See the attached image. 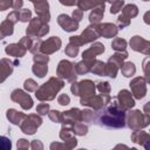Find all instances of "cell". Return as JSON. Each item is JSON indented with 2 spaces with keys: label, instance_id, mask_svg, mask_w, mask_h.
<instances>
[{
  "label": "cell",
  "instance_id": "56",
  "mask_svg": "<svg viewBox=\"0 0 150 150\" xmlns=\"http://www.w3.org/2000/svg\"><path fill=\"white\" fill-rule=\"evenodd\" d=\"M22 5H23V1L22 0H13V9H21V7H22Z\"/></svg>",
  "mask_w": 150,
  "mask_h": 150
},
{
  "label": "cell",
  "instance_id": "27",
  "mask_svg": "<svg viewBox=\"0 0 150 150\" xmlns=\"http://www.w3.org/2000/svg\"><path fill=\"white\" fill-rule=\"evenodd\" d=\"M104 64L102 61L100 60H94L90 64V69L89 71H91L95 75H100V76H104Z\"/></svg>",
  "mask_w": 150,
  "mask_h": 150
},
{
  "label": "cell",
  "instance_id": "50",
  "mask_svg": "<svg viewBox=\"0 0 150 150\" xmlns=\"http://www.w3.org/2000/svg\"><path fill=\"white\" fill-rule=\"evenodd\" d=\"M57 102H59V104H61V105H67V104H69V102H70V97H69L67 94H61V95H59V97H57Z\"/></svg>",
  "mask_w": 150,
  "mask_h": 150
},
{
  "label": "cell",
  "instance_id": "18",
  "mask_svg": "<svg viewBox=\"0 0 150 150\" xmlns=\"http://www.w3.org/2000/svg\"><path fill=\"white\" fill-rule=\"evenodd\" d=\"M104 52V46L101 43V42H95L93 43L88 49H86L83 53H82V59L89 63H91L95 57L100 54H102Z\"/></svg>",
  "mask_w": 150,
  "mask_h": 150
},
{
  "label": "cell",
  "instance_id": "42",
  "mask_svg": "<svg viewBox=\"0 0 150 150\" xmlns=\"http://www.w3.org/2000/svg\"><path fill=\"white\" fill-rule=\"evenodd\" d=\"M12 148L11 139L6 136H0V150H9Z\"/></svg>",
  "mask_w": 150,
  "mask_h": 150
},
{
  "label": "cell",
  "instance_id": "13",
  "mask_svg": "<svg viewBox=\"0 0 150 150\" xmlns=\"http://www.w3.org/2000/svg\"><path fill=\"white\" fill-rule=\"evenodd\" d=\"M95 29H96L98 36H103V38H107V39L114 38L118 33V27L115 23H111V22L97 23V25H95Z\"/></svg>",
  "mask_w": 150,
  "mask_h": 150
},
{
  "label": "cell",
  "instance_id": "43",
  "mask_svg": "<svg viewBox=\"0 0 150 150\" xmlns=\"http://www.w3.org/2000/svg\"><path fill=\"white\" fill-rule=\"evenodd\" d=\"M48 116H49L50 121H53L54 123H61V111L50 110V111H48Z\"/></svg>",
  "mask_w": 150,
  "mask_h": 150
},
{
  "label": "cell",
  "instance_id": "55",
  "mask_svg": "<svg viewBox=\"0 0 150 150\" xmlns=\"http://www.w3.org/2000/svg\"><path fill=\"white\" fill-rule=\"evenodd\" d=\"M148 62H149V57H146L144 60V63H143V69H144V73H145V80L146 82H149V70H148Z\"/></svg>",
  "mask_w": 150,
  "mask_h": 150
},
{
  "label": "cell",
  "instance_id": "12",
  "mask_svg": "<svg viewBox=\"0 0 150 150\" xmlns=\"http://www.w3.org/2000/svg\"><path fill=\"white\" fill-rule=\"evenodd\" d=\"M115 100H116L118 107L122 110H124V111L131 109L135 105V100L132 97V94L129 90H127V89H122L117 94V96L115 97Z\"/></svg>",
  "mask_w": 150,
  "mask_h": 150
},
{
  "label": "cell",
  "instance_id": "11",
  "mask_svg": "<svg viewBox=\"0 0 150 150\" xmlns=\"http://www.w3.org/2000/svg\"><path fill=\"white\" fill-rule=\"evenodd\" d=\"M130 88H131V93L132 96L137 100H141L145 96L146 94V80L142 76L135 77L134 80H131V82L129 83Z\"/></svg>",
  "mask_w": 150,
  "mask_h": 150
},
{
  "label": "cell",
  "instance_id": "22",
  "mask_svg": "<svg viewBox=\"0 0 150 150\" xmlns=\"http://www.w3.org/2000/svg\"><path fill=\"white\" fill-rule=\"evenodd\" d=\"M5 52L7 55L9 56H14V57H22L25 56L27 49L20 43H11V45H7V47L5 48Z\"/></svg>",
  "mask_w": 150,
  "mask_h": 150
},
{
  "label": "cell",
  "instance_id": "51",
  "mask_svg": "<svg viewBox=\"0 0 150 150\" xmlns=\"http://www.w3.org/2000/svg\"><path fill=\"white\" fill-rule=\"evenodd\" d=\"M71 18H73L75 21L80 22V21L82 20V18H83V11H81L80 8L74 9V11H73V14H71Z\"/></svg>",
  "mask_w": 150,
  "mask_h": 150
},
{
  "label": "cell",
  "instance_id": "44",
  "mask_svg": "<svg viewBox=\"0 0 150 150\" xmlns=\"http://www.w3.org/2000/svg\"><path fill=\"white\" fill-rule=\"evenodd\" d=\"M96 88L98 89L100 93H103V94H109L110 93V89H111L109 82H98L97 86H96Z\"/></svg>",
  "mask_w": 150,
  "mask_h": 150
},
{
  "label": "cell",
  "instance_id": "21",
  "mask_svg": "<svg viewBox=\"0 0 150 150\" xmlns=\"http://www.w3.org/2000/svg\"><path fill=\"white\" fill-rule=\"evenodd\" d=\"M15 63L9 59H1L0 60V83H2L12 73Z\"/></svg>",
  "mask_w": 150,
  "mask_h": 150
},
{
  "label": "cell",
  "instance_id": "29",
  "mask_svg": "<svg viewBox=\"0 0 150 150\" xmlns=\"http://www.w3.org/2000/svg\"><path fill=\"white\" fill-rule=\"evenodd\" d=\"M122 14L124 16H127L128 19H132L135 16H137L138 14V8L136 5L134 4H129V5H125L123 8H122Z\"/></svg>",
  "mask_w": 150,
  "mask_h": 150
},
{
  "label": "cell",
  "instance_id": "48",
  "mask_svg": "<svg viewBox=\"0 0 150 150\" xmlns=\"http://www.w3.org/2000/svg\"><path fill=\"white\" fill-rule=\"evenodd\" d=\"M7 20H9L12 23H16V22L19 21V9H18V11H16V9L12 11V12L7 15Z\"/></svg>",
  "mask_w": 150,
  "mask_h": 150
},
{
  "label": "cell",
  "instance_id": "47",
  "mask_svg": "<svg viewBox=\"0 0 150 150\" xmlns=\"http://www.w3.org/2000/svg\"><path fill=\"white\" fill-rule=\"evenodd\" d=\"M49 111V104L48 103H40L36 107V112L40 115H47Z\"/></svg>",
  "mask_w": 150,
  "mask_h": 150
},
{
  "label": "cell",
  "instance_id": "25",
  "mask_svg": "<svg viewBox=\"0 0 150 150\" xmlns=\"http://www.w3.org/2000/svg\"><path fill=\"white\" fill-rule=\"evenodd\" d=\"M6 117L11 123H13L15 125H20V123L23 121L26 115L23 112H21V111L15 110V109H8L7 112H6Z\"/></svg>",
  "mask_w": 150,
  "mask_h": 150
},
{
  "label": "cell",
  "instance_id": "5",
  "mask_svg": "<svg viewBox=\"0 0 150 150\" xmlns=\"http://www.w3.org/2000/svg\"><path fill=\"white\" fill-rule=\"evenodd\" d=\"M49 32L48 23L43 22L40 18H32L29 20V26L26 29V34L29 38H42Z\"/></svg>",
  "mask_w": 150,
  "mask_h": 150
},
{
  "label": "cell",
  "instance_id": "4",
  "mask_svg": "<svg viewBox=\"0 0 150 150\" xmlns=\"http://www.w3.org/2000/svg\"><path fill=\"white\" fill-rule=\"evenodd\" d=\"M150 117L148 114H143L141 110H134L130 111L129 115L125 117V124L131 130H138L143 129L144 127L149 125Z\"/></svg>",
  "mask_w": 150,
  "mask_h": 150
},
{
  "label": "cell",
  "instance_id": "20",
  "mask_svg": "<svg viewBox=\"0 0 150 150\" xmlns=\"http://www.w3.org/2000/svg\"><path fill=\"white\" fill-rule=\"evenodd\" d=\"M57 23L66 32H75L79 28V22L75 21L73 18L68 16L67 14H60L57 18Z\"/></svg>",
  "mask_w": 150,
  "mask_h": 150
},
{
  "label": "cell",
  "instance_id": "33",
  "mask_svg": "<svg viewBox=\"0 0 150 150\" xmlns=\"http://www.w3.org/2000/svg\"><path fill=\"white\" fill-rule=\"evenodd\" d=\"M111 48L116 52H124L127 48V41L122 38H115L111 43Z\"/></svg>",
  "mask_w": 150,
  "mask_h": 150
},
{
  "label": "cell",
  "instance_id": "60",
  "mask_svg": "<svg viewBox=\"0 0 150 150\" xmlns=\"http://www.w3.org/2000/svg\"><path fill=\"white\" fill-rule=\"evenodd\" d=\"M143 1H148V0H143Z\"/></svg>",
  "mask_w": 150,
  "mask_h": 150
},
{
  "label": "cell",
  "instance_id": "30",
  "mask_svg": "<svg viewBox=\"0 0 150 150\" xmlns=\"http://www.w3.org/2000/svg\"><path fill=\"white\" fill-rule=\"evenodd\" d=\"M90 64H91V63H89V62H87V61H84V60H82V61L77 62L76 64H74V70H75L76 75L87 74V73L89 71V69H90Z\"/></svg>",
  "mask_w": 150,
  "mask_h": 150
},
{
  "label": "cell",
  "instance_id": "16",
  "mask_svg": "<svg viewBox=\"0 0 150 150\" xmlns=\"http://www.w3.org/2000/svg\"><path fill=\"white\" fill-rule=\"evenodd\" d=\"M130 47L135 52H141L145 55L150 54V42L138 35H135L130 39Z\"/></svg>",
  "mask_w": 150,
  "mask_h": 150
},
{
  "label": "cell",
  "instance_id": "23",
  "mask_svg": "<svg viewBox=\"0 0 150 150\" xmlns=\"http://www.w3.org/2000/svg\"><path fill=\"white\" fill-rule=\"evenodd\" d=\"M131 141L137 143V144L144 145V148H148V143L150 141V136H149L148 132L142 131L141 129H138V130H134V132L131 134Z\"/></svg>",
  "mask_w": 150,
  "mask_h": 150
},
{
  "label": "cell",
  "instance_id": "3",
  "mask_svg": "<svg viewBox=\"0 0 150 150\" xmlns=\"http://www.w3.org/2000/svg\"><path fill=\"white\" fill-rule=\"evenodd\" d=\"M128 57V53L124 52H117L116 54L111 55L108 59V62L104 64V76H109L115 79L118 69L123 64L124 60Z\"/></svg>",
  "mask_w": 150,
  "mask_h": 150
},
{
  "label": "cell",
  "instance_id": "14",
  "mask_svg": "<svg viewBox=\"0 0 150 150\" xmlns=\"http://www.w3.org/2000/svg\"><path fill=\"white\" fill-rule=\"evenodd\" d=\"M61 40L57 36H52L49 39H47L46 41H42L41 47H40V53L46 54V55H50L55 52H57L61 47Z\"/></svg>",
  "mask_w": 150,
  "mask_h": 150
},
{
  "label": "cell",
  "instance_id": "57",
  "mask_svg": "<svg viewBox=\"0 0 150 150\" xmlns=\"http://www.w3.org/2000/svg\"><path fill=\"white\" fill-rule=\"evenodd\" d=\"M59 1H60V4H62L64 6H74L77 4L79 0H59Z\"/></svg>",
  "mask_w": 150,
  "mask_h": 150
},
{
  "label": "cell",
  "instance_id": "24",
  "mask_svg": "<svg viewBox=\"0 0 150 150\" xmlns=\"http://www.w3.org/2000/svg\"><path fill=\"white\" fill-rule=\"evenodd\" d=\"M104 1L105 0H79L77 1V7L81 11H88V9H93L97 6H104Z\"/></svg>",
  "mask_w": 150,
  "mask_h": 150
},
{
  "label": "cell",
  "instance_id": "35",
  "mask_svg": "<svg viewBox=\"0 0 150 150\" xmlns=\"http://www.w3.org/2000/svg\"><path fill=\"white\" fill-rule=\"evenodd\" d=\"M13 26H14V23H12L9 20L6 19L5 21L1 22L0 28L2 29V32L5 33V35L8 36V35H12V34H13Z\"/></svg>",
  "mask_w": 150,
  "mask_h": 150
},
{
  "label": "cell",
  "instance_id": "8",
  "mask_svg": "<svg viewBox=\"0 0 150 150\" xmlns=\"http://www.w3.org/2000/svg\"><path fill=\"white\" fill-rule=\"evenodd\" d=\"M42 124V118L38 114H29L20 123V129L26 135H34L36 129Z\"/></svg>",
  "mask_w": 150,
  "mask_h": 150
},
{
  "label": "cell",
  "instance_id": "28",
  "mask_svg": "<svg viewBox=\"0 0 150 150\" xmlns=\"http://www.w3.org/2000/svg\"><path fill=\"white\" fill-rule=\"evenodd\" d=\"M32 71L39 76V77H43L47 71H48V67H47V63H43V62H34V66L32 67Z\"/></svg>",
  "mask_w": 150,
  "mask_h": 150
},
{
  "label": "cell",
  "instance_id": "7",
  "mask_svg": "<svg viewBox=\"0 0 150 150\" xmlns=\"http://www.w3.org/2000/svg\"><path fill=\"white\" fill-rule=\"evenodd\" d=\"M111 97L109 94H103L101 93L100 95H91L89 97H84V98H80V103L82 105H86V107H90L93 108L95 111L103 108L104 105H107L109 102H110Z\"/></svg>",
  "mask_w": 150,
  "mask_h": 150
},
{
  "label": "cell",
  "instance_id": "45",
  "mask_svg": "<svg viewBox=\"0 0 150 150\" xmlns=\"http://www.w3.org/2000/svg\"><path fill=\"white\" fill-rule=\"evenodd\" d=\"M117 25H118L120 28H124V27H127V26L130 25V19H128L127 16H124L123 14H121L117 18Z\"/></svg>",
  "mask_w": 150,
  "mask_h": 150
},
{
  "label": "cell",
  "instance_id": "49",
  "mask_svg": "<svg viewBox=\"0 0 150 150\" xmlns=\"http://www.w3.org/2000/svg\"><path fill=\"white\" fill-rule=\"evenodd\" d=\"M19 42H20L27 50H29V48H30V46H32V42H33V38H29V36L26 35V36H23Z\"/></svg>",
  "mask_w": 150,
  "mask_h": 150
},
{
  "label": "cell",
  "instance_id": "53",
  "mask_svg": "<svg viewBox=\"0 0 150 150\" xmlns=\"http://www.w3.org/2000/svg\"><path fill=\"white\" fill-rule=\"evenodd\" d=\"M16 145H18V149H20V150H23V149H28L29 148V143L25 138L19 139L18 143H16Z\"/></svg>",
  "mask_w": 150,
  "mask_h": 150
},
{
  "label": "cell",
  "instance_id": "54",
  "mask_svg": "<svg viewBox=\"0 0 150 150\" xmlns=\"http://www.w3.org/2000/svg\"><path fill=\"white\" fill-rule=\"evenodd\" d=\"M29 146H30L33 150H35V149H43V144H42L39 139H34V141L29 144Z\"/></svg>",
  "mask_w": 150,
  "mask_h": 150
},
{
  "label": "cell",
  "instance_id": "10",
  "mask_svg": "<svg viewBox=\"0 0 150 150\" xmlns=\"http://www.w3.org/2000/svg\"><path fill=\"white\" fill-rule=\"evenodd\" d=\"M11 100L21 105L22 109L28 110L33 107V100L29 94L25 93L22 89H14L11 94Z\"/></svg>",
  "mask_w": 150,
  "mask_h": 150
},
{
  "label": "cell",
  "instance_id": "2",
  "mask_svg": "<svg viewBox=\"0 0 150 150\" xmlns=\"http://www.w3.org/2000/svg\"><path fill=\"white\" fill-rule=\"evenodd\" d=\"M64 87V82L60 77H50L47 82L40 86L35 90V96L39 101H52L56 97V94Z\"/></svg>",
  "mask_w": 150,
  "mask_h": 150
},
{
  "label": "cell",
  "instance_id": "58",
  "mask_svg": "<svg viewBox=\"0 0 150 150\" xmlns=\"http://www.w3.org/2000/svg\"><path fill=\"white\" fill-rule=\"evenodd\" d=\"M5 36H6V35H5V33H4V32H2V29L0 28V40H2Z\"/></svg>",
  "mask_w": 150,
  "mask_h": 150
},
{
  "label": "cell",
  "instance_id": "59",
  "mask_svg": "<svg viewBox=\"0 0 150 150\" xmlns=\"http://www.w3.org/2000/svg\"><path fill=\"white\" fill-rule=\"evenodd\" d=\"M105 1H108V2H110V4H112V2H115V1H117V0H105Z\"/></svg>",
  "mask_w": 150,
  "mask_h": 150
},
{
  "label": "cell",
  "instance_id": "26",
  "mask_svg": "<svg viewBox=\"0 0 150 150\" xmlns=\"http://www.w3.org/2000/svg\"><path fill=\"white\" fill-rule=\"evenodd\" d=\"M103 14H104V6H97L93 8L91 13L89 14V22L93 25L100 23V21L103 18Z\"/></svg>",
  "mask_w": 150,
  "mask_h": 150
},
{
  "label": "cell",
  "instance_id": "41",
  "mask_svg": "<svg viewBox=\"0 0 150 150\" xmlns=\"http://www.w3.org/2000/svg\"><path fill=\"white\" fill-rule=\"evenodd\" d=\"M123 6H124V0H117V1L112 2V4H111V7H110V13H111V14L118 13V12L122 9Z\"/></svg>",
  "mask_w": 150,
  "mask_h": 150
},
{
  "label": "cell",
  "instance_id": "31",
  "mask_svg": "<svg viewBox=\"0 0 150 150\" xmlns=\"http://www.w3.org/2000/svg\"><path fill=\"white\" fill-rule=\"evenodd\" d=\"M71 129H73L74 135H79V136H84L88 132V125L84 124V123H82L81 121L75 122L71 125Z\"/></svg>",
  "mask_w": 150,
  "mask_h": 150
},
{
  "label": "cell",
  "instance_id": "38",
  "mask_svg": "<svg viewBox=\"0 0 150 150\" xmlns=\"http://www.w3.org/2000/svg\"><path fill=\"white\" fill-rule=\"evenodd\" d=\"M23 88H25L28 93H30V91H35V90L39 88V86H38V83H36L33 79H27V80H25V82H23Z\"/></svg>",
  "mask_w": 150,
  "mask_h": 150
},
{
  "label": "cell",
  "instance_id": "34",
  "mask_svg": "<svg viewBox=\"0 0 150 150\" xmlns=\"http://www.w3.org/2000/svg\"><path fill=\"white\" fill-rule=\"evenodd\" d=\"M75 135L73 132V129L69 127V125H63L60 130V138L62 141H68L70 138H73Z\"/></svg>",
  "mask_w": 150,
  "mask_h": 150
},
{
  "label": "cell",
  "instance_id": "39",
  "mask_svg": "<svg viewBox=\"0 0 150 150\" xmlns=\"http://www.w3.org/2000/svg\"><path fill=\"white\" fill-rule=\"evenodd\" d=\"M93 117H94V111H91L89 109L81 110V122L91 123L93 122Z\"/></svg>",
  "mask_w": 150,
  "mask_h": 150
},
{
  "label": "cell",
  "instance_id": "46",
  "mask_svg": "<svg viewBox=\"0 0 150 150\" xmlns=\"http://www.w3.org/2000/svg\"><path fill=\"white\" fill-rule=\"evenodd\" d=\"M33 60H34V62H43V63H48L49 57H48V55H46V54L36 53V54H34Z\"/></svg>",
  "mask_w": 150,
  "mask_h": 150
},
{
  "label": "cell",
  "instance_id": "36",
  "mask_svg": "<svg viewBox=\"0 0 150 150\" xmlns=\"http://www.w3.org/2000/svg\"><path fill=\"white\" fill-rule=\"evenodd\" d=\"M32 19V12L28 8L19 9V21L21 22H28Z\"/></svg>",
  "mask_w": 150,
  "mask_h": 150
},
{
  "label": "cell",
  "instance_id": "1",
  "mask_svg": "<svg viewBox=\"0 0 150 150\" xmlns=\"http://www.w3.org/2000/svg\"><path fill=\"white\" fill-rule=\"evenodd\" d=\"M125 117H127L125 111L118 107L116 100L114 98L111 103L109 102V104L104 105L103 108L94 112L91 123H95L104 128L120 129L125 127Z\"/></svg>",
  "mask_w": 150,
  "mask_h": 150
},
{
  "label": "cell",
  "instance_id": "19",
  "mask_svg": "<svg viewBox=\"0 0 150 150\" xmlns=\"http://www.w3.org/2000/svg\"><path fill=\"white\" fill-rule=\"evenodd\" d=\"M79 121H81V110L77 108L61 112V123H63V125H73Z\"/></svg>",
  "mask_w": 150,
  "mask_h": 150
},
{
  "label": "cell",
  "instance_id": "9",
  "mask_svg": "<svg viewBox=\"0 0 150 150\" xmlns=\"http://www.w3.org/2000/svg\"><path fill=\"white\" fill-rule=\"evenodd\" d=\"M56 75L60 79H64L68 82H74L76 81V73L74 70V64L68 61V60H62L59 62L57 68H56Z\"/></svg>",
  "mask_w": 150,
  "mask_h": 150
},
{
  "label": "cell",
  "instance_id": "32",
  "mask_svg": "<svg viewBox=\"0 0 150 150\" xmlns=\"http://www.w3.org/2000/svg\"><path fill=\"white\" fill-rule=\"evenodd\" d=\"M121 71L125 77H130L136 73V67L132 62H123L121 66Z\"/></svg>",
  "mask_w": 150,
  "mask_h": 150
},
{
  "label": "cell",
  "instance_id": "37",
  "mask_svg": "<svg viewBox=\"0 0 150 150\" xmlns=\"http://www.w3.org/2000/svg\"><path fill=\"white\" fill-rule=\"evenodd\" d=\"M79 46H76V45H74V43H68V46L66 47V50H64V53L68 55V56H70V57H75L77 54H79Z\"/></svg>",
  "mask_w": 150,
  "mask_h": 150
},
{
  "label": "cell",
  "instance_id": "17",
  "mask_svg": "<svg viewBox=\"0 0 150 150\" xmlns=\"http://www.w3.org/2000/svg\"><path fill=\"white\" fill-rule=\"evenodd\" d=\"M95 90H96V87L94 82L90 80H82L77 82V96H80V98H84L94 95Z\"/></svg>",
  "mask_w": 150,
  "mask_h": 150
},
{
  "label": "cell",
  "instance_id": "40",
  "mask_svg": "<svg viewBox=\"0 0 150 150\" xmlns=\"http://www.w3.org/2000/svg\"><path fill=\"white\" fill-rule=\"evenodd\" d=\"M41 43H42L41 38H33V42H32V46H30V48H29V52L33 53V54L40 53Z\"/></svg>",
  "mask_w": 150,
  "mask_h": 150
},
{
  "label": "cell",
  "instance_id": "6",
  "mask_svg": "<svg viewBox=\"0 0 150 150\" xmlns=\"http://www.w3.org/2000/svg\"><path fill=\"white\" fill-rule=\"evenodd\" d=\"M98 38V34L95 29V25L90 23V26H88L80 35H76V36H70L69 39V42L70 43H74L76 46H83L86 43H89V42H94L96 39Z\"/></svg>",
  "mask_w": 150,
  "mask_h": 150
},
{
  "label": "cell",
  "instance_id": "52",
  "mask_svg": "<svg viewBox=\"0 0 150 150\" xmlns=\"http://www.w3.org/2000/svg\"><path fill=\"white\" fill-rule=\"evenodd\" d=\"M13 7V0H0V11H6Z\"/></svg>",
  "mask_w": 150,
  "mask_h": 150
},
{
  "label": "cell",
  "instance_id": "15",
  "mask_svg": "<svg viewBox=\"0 0 150 150\" xmlns=\"http://www.w3.org/2000/svg\"><path fill=\"white\" fill-rule=\"evenodd\" d=\"M34 4L35 12L38 14V18H40L43 22L48 23L50 19V13H49V5L47 0H29Z\"/></svg>",
  "mask_w": 150,
  "mask_h": 150
}]
</instances>
